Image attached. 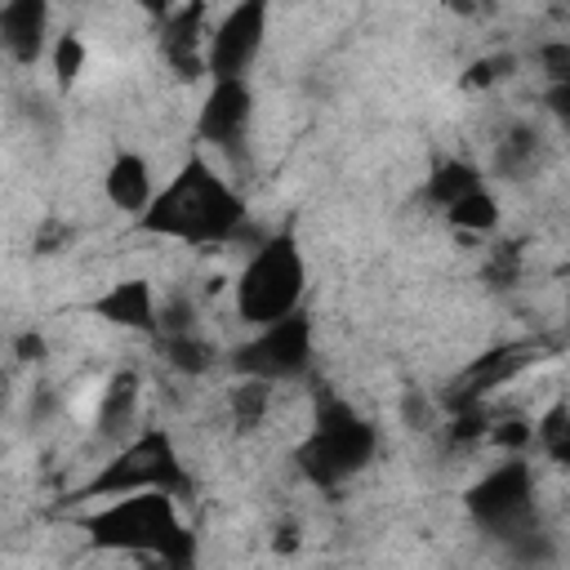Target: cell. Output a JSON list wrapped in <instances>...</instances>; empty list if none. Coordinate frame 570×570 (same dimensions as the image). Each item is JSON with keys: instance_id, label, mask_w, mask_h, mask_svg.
I'll use <instances>...</instances> for the list:
<instances>
[{"instance_id": "6da1fadb", "label": "cell", "mask_w": 570, "mask_h": 570, "mask_svg": "<svg viewBox=\"0 0 570 570\" xmlns=\"http://www.w3.org/2000/svg\"><path fill=\"white\" fill-rule=\"evenodd\" d=\"M138 223L151 236H169V240H187V245H223V240L240 236L245 200L200 156H191L169 178V187L156 191V200L138 214Z\"/></svg>"}, {"instance_id": "7a4b0ae2", "label": "cell", "mask_w": 570, "mask_h": 570, "mask_svg": "<svg viewBox=\"0 0 570 570\" xmlns=\"http://www.w3.org/2000/svg\"><path fill=\"white\" fill-rule=\"evenodd\" d=\"M169 490H134V494H116V503L98 508L94 517H85V530L98 548H116V552H142L169 566H191L196 543L187 534V525L174 512Z\"/></svg>"}, {"instance_id": "3957f363", "label": "cell", "mask_w": 570, "mask_h": 570, "mask_svg": "<svg viewBox=\"0 0 570 570\" xmlns=\"http://www.w3.org/2000/svg\"><path fill=\"white\" fill-rule=\"evenodd\" d=\"M303 285H307V267H303L298 240H294V232H276L254 249V258L245 263V272L236 281V312L245 325L258 330L267 321L298 312Z\"/></svg>"}, {"instance_id": "277c9868", "label": "cell", "mask_w": 570, "mask_h": 570, "mask_svg": "<svg viewBox=\"0 0 570 570\" xmlns=\"http://www.w3.org/2000/svg\"><path fill=\"white\" fill-rule=\"evenodd\" d=\"M134 490H169L178 499H191V476L178 463V450L169 441L165 428H147L142 436L125 441L102 468L98 476L80 490L85 499H102V494H134Z\"/></svg>"}, {"instance_id": "5b68a950", "label": "cell", "mask_w": 570, "mask_h": 570, "mask_svg": "<svg viewBox=\"0 0 570 570\" xmlns=\"http://www.w3.org/2000/svg\"><path fill=\"white\" fill-rule=\"evenodd\" d=\"M379 450L374 428L343 401H325L316 414V428L298 445V468L316 485H338L352 472H361Z\"/></svg>"}, {"instance_id": "8992f818", "label": "cell", "mask_w": 570, "mask_h": 570, "mask_svg": "<svg viewBox=\"0 0 570 570\" xmlns=\"http://www.w3.org/2000/svg\"><path fill=\"white\" fill-rule=\"evenodd\" d=\"M468 517L494 534V539H508V543H521V539H534V472L521 463V459H508L499 463L494 472H485L468 494Z\"/></svg>"}, {"instance_id": "52a82bcc", "label": "cell", "mask_w": 570, "mask_h": 570, "mask_svg": "<svg viewBox=\"0 0 570 570\" xmlns=\"http://www.w3.org/2000/svg\"><path fill=\"white\" fill-rule=\"evenodd\" d=\"M307 365H312V321H307V312H289L281 321L258 325V334L232 352V370L240 379L281 383V379H298Z\"/></svg>"}, {"instance_id": "ba28073f", "label": "cell", "mask_w": 570, "mask_h": 570, "mask_svg": "<svg viewBox=\"0 0 570 570\" xmlns=\"http://www.w3.org/2000/svg\"><path fill=\"white\" fill-rule=\"evenodd\" d=\"M263 36H267V0H236L209 36V76L214 80L245 76L263 49Z\"/></svg>"}, {"instance_id": "9c48e42d", "label": "cell", "mask_w": 570, "mask_h": 570, "mask_svg": "<svg viewBox=\"0 0 570 570\" xmlns=\"http://www.w3.org/2000/svg\"><path fill=\"white\" fill-rule=\"evenodd\" d=\"M249 111H254V94L245 85V76H232V80H214L205 107H200V120H196V134L223 151H236V142L245 138L249 129Z\"/></svg>"}, {"instance_id": "30bf717a", "label": "cell", "mask_w": 570, "mask_h": 570, "mask_svg": "<svg viewBox=\"0 0 570 570\" xmlns=\"http://www.w3.org/2000/svg\"><path fill=\"white\" fill-rule=\"evenodd\" d=\"M160 53H165V62H169L183 80H196L200 71H209L205 0H187V4H178V9L160 22Z\"/></svg>"}, {"instance_id": "8fae6325", "label": "cell", "mask_w": 570, "mask_h": 570, "mask_svg": "<svg viewBox=\"0 0 570 570\" xmlns=\"http://www.w3.org/2000/svg\"><path fill=\"white\" fill-rule=\"evenodd\" d=\"M534 361H539V343H503V347H490L485 356H476V361L463 370V379H459V387H454L450 405L481 401L485 392H494V387L512 383V379H517L521 370H530Z\"/></svg>"}, {"instance_id": "7c38bea8", "label": "cell", "mask_w": 570, "mask_h": 570, "mask_svg": "<svg viewBox=\"0 0 570 570\" xmlns=\"http://www.w3.org/2000/svg\"><path fill=\"white\" fill-rule=\"evenodd\" d=\"M49 4L53 0H9L0 13V40L9 49L13 62L31 67L45 53V36H49Z\"/></svg>"}, {"instance_id": "4fadbf2b", "label": "cell", "mask_w": 570, "mask_h": 570, "mask_svg": "<svg viewBox=\"0 0 570 570\" xmlns=\"http://www.w3.org/2000/svg\"><path fill=\"white\" fill-rule=\"evenodd\" d=\"M94 316H102L107 325H120V330H156L160 312H156L147 281H120L94 303Z\"/></svg>"}, {"instance_id": "5bb4252c", "label": "cell", "mask_w": 570, "mask_h": 570, "mask_svg": "<svg viewBox=\"0 0 570 570\" xmlns=\"http://www.w3.org/2000/svg\"><path fill=\"white\" fill-rule=\"evenodd\" d=\"M138 392H142V383H138L134 370H120V374L107 379L102 401H98V419H94L102 441H125L129 436L134 414H138Z\"/></svg>"}, {"instance_id": "9a60e30c", "label": "cell", "mask_w": 570, "mask_h": 570, "mask_svg": "<svg viewBox=\"0 0 570 570\" xmlns=\"http://www.w3.org/2000/svg\"><path fill=\"white\" fill-rule=\"evenodd\" d=\"M107 200L125 214H142L151 200H156V187H151V165L138 156V151H120L107 169Z\"/></svg>"}, {"instance_id": "2e32d148", "label": "cell", "mask_w": 570, "mask_h": 570, "mask_svg": "<svg viewBox=\"0 0 570 570\" xmlns=\"http://www.w3.org/2000/svg\"><path fill=\"white\" fill-rule=\"evenodd\" d=\"M534 160H539V134H534L530 125H512V129L503 134V142L494 147V169H499L503 178L530 174Z\"/></svg>"}, {"instance_id": "e0dca14e", "label": "cell", "mask_w": 570, "mask_h": 570, "mask_svg": "<svg viewBox=\"0 0 570 570\" xmlns=\"http://www.w3.org/2000/svg\"><path fill=\"white\" fill-rule=\"evenodd\" d=\"M160 352H165V361L178 370V374H205L209 365H214V347L196 334V330H183V334H160Z\"/></svg>"}, {"instance_id": "ac0fdd59", "label": "cell", "mask_w": 570, "mask_h": 570, "mask_svg": "<svg viewBox=\"0 0 570 570\" xmlns=\"http://www.w3.org/2000/svg\"><path fill=\"white\" fill-rule=\"evenodd\" d=\"M472 187H481V174L472 169V165H463V160H441L436 169H432V178H428V200L432 205H454L459 196H468Z\"/></svg>"}, {"instance_id": "d6986e66", "label": "cell", "mask_w": 570, "mask_h": 570, "mask_svg": "<svg viewBox=\"0 0 570 570\" xmlns=\"http://www.w3.org/2000/svg\"><path fill=\"white\" fill-rule=\"evenodd\" d=\"M445 218H450L459 232H490V227L499 223V205H494V196H490L485 183H481V187H472L468 196H459L454 205H445Z\"/></svg>"}, {"instance_id": "ffe728a7", "label": "cell", "mask_w": 570, "mask_h": 570, "mask_svg": "<svg viewBox=\"0 0 570 570\" xmlns=\"http://www.w3.org/2000/svg\"><path fill=\"white\" fill-rule=\"evenodd\" d=\"M534 441L543 445V454L552 463H566L570 468V405L543 410V419L534 423Z\"/></svg>"}, {"instance_id": "44dd1931", "label": "cell", "mask_w": 570, "mask_h": 570, "mask_svg": "<svg viewBox=\"0 0 570 570\" xmlns=\"http://www.w3.org/2000/svg\"><path fill=\"white\" fill-rule=\"evenodd\" d=\"M267 379H245V383H236L232 387V423L240 428V432H254L258 423H263V414H267Z\"/></svg>"}, {"instance_id": "7402d4cb", "label": "cell", "mask_w": 570, "mask_h": 570, "mask_svg": "<svg viewBox=\"0 0 570 570\" xmlns=\"http://www.w3.org/2000/svg\"><path fill=\"white\" fill-rule=\"evenodd\" d=\"M80 67H85V45H80V36H58V45H53V71H58V85H71L76 76H80Z\"/></svg>"}, {"instance_id": "603a6c76", "label": "cell", "mask_w": 570, "mask_h": 570, "mask_svg": "<svg viewBox=\"0 0 570 570\" xmlns=\"http://www.w3.org/2000/svg\"><path fill=\"white\" fill-rule=\"evenodd\" d=\"M490 441L503 445V450H525L534 441V423H525V419H499V423H490Z\"/></svg>"}, {"instance_id": "cb8c5ba5", "label": "cell", "mask_w": 570, "mask_h": 570, "mask_svg": "<svg viewBox=\"0 0 570 570\" xmlns=\"http://www.w3.org/2000/svg\"><path fill=\"white\" fill-rule=\"evenodd\" d=\"M539 62H543V71H548V80H552V85L570 80V45H566V40L543 45V49H539Z\"/></svg>"}, {"instance_id": "d4e9b609", "label": "cell", "mask_w": 570, "mask_h": 570, "mask_svg": "<svg viewBox=\"0 0 570 570\" xmlns=\"http://www.w3.org/2000/svg\"><path fill=\"white\" fill-rule=\"evenodd\" d=\"M508 71H512V58H508V53L481 58V62H472V71L463 76V85H490V80H499V76H508Z\"/></svg>"}, {"instance_id": "484cf974", "label": "cell", "mask_w": 570, "mask_h": 570, "mask_svg": "<svg viewBox=\"0 0 570 570\" xmlns=\"http://www.w3.org/2000/svg\"><path fill=\"white\" fill-rule=\"evenodd\" d=\"M517 263H521L517 245H499V249H494V258H490V281L512 285V281H517Z\"/></svg>"}, {"instance_id": "4316f807", "label": "cell", "mask_w": 570, "mask_h": 570, "mask_svg": "<svg viewBox=\"0 0 570 570\" xmlns=\"http://www.w3.org/2000/svg\"><path fill=\"white\" fill-rule=\"evenodd\" d=\"M548 107H552V116L570 129V80H561V85L548 89Z\"/></svg>"}, {"instance_id": "83f0119b", "label": "cell", "mask_w": 570, "mask_h": 570, "mask_svg": "<svg viewBox=\"0 0 570 570\" xmlns=\"http://www.w3.org/2000/svg\"><path fill=\"white\" fill-rule=\"evenodd\" d=\"M62 240H71V227H62V223H45V232L36 236V249H40V254H53Z\"/></svg>"}, {"instance_id": "f1b7e54d", "label": "cell", "mask_w": 570, "mask_h": 570, "mask_svg": "<svg viewBox=\"0 0 570 570\" xmlns=\"http://www.w3.org/2000/svg\"><path fill=\"white\" fill-rule=\"evenodd\" d=\"M18 356H22V361H40V356H45V338H40V334H22V338H18Z\"/></svg>"}, {"instance_id": "f546056e", "label": "cell", "mask_w": 570, "mask_h": 570, "mask_svg": "<svg viewBox=\"0 0 570 570\" xmlns=\"http://www.w3.org/2000/svg\"><path fill=\"white\" fill-rule=\"evenodd\" d=\"M178 4H183V0H142V9H147V13H156L160 22H165V18H169Z\"/></svg>"}]
</instances>
